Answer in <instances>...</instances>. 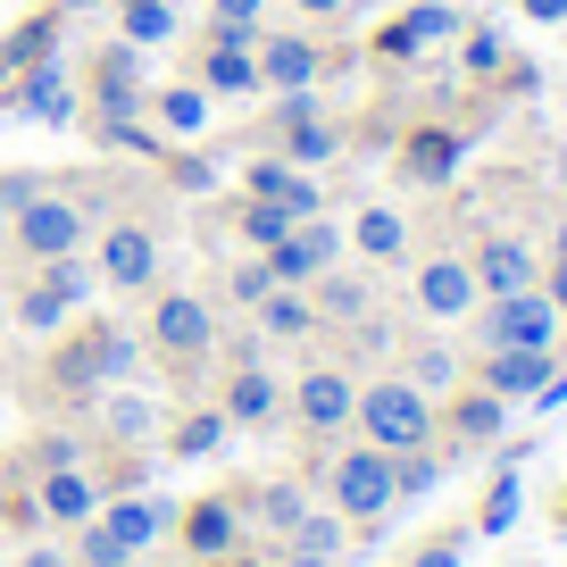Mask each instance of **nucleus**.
<instances>
[{
  "label": "nucleus",
  "mask_w": 567,
  "mask_h": 567,
  "mask_svg": "<svg viewBox=\"0 0 567 567\" xmlns=\"http://www.w3.org/2000/svg\"><path fill=\"white\" fill-rule=\"evenodd\" d=\"M550 176H559V184H567V151H559V159H550Z\"/></svg>",
  "instance_id": "nucleus-47"
},
{
  "label": "nucleus",
  "mask_w": 567,
  "mask_h": 567,
  "mask_svg": "<svg viewBox=\"0 0 567 567\" xmlns=\"http://www.w3.org/2000/svg\"><path fill=\"white\" fill-rule=\"evenodd\" d=\"M59 9H68V18H75V9H101V0H59Z\"/></svg>",
  "instance_id": "nucleus-46"
},
{
  "label": "nucleus",
  "mask_w": 567,
  "mask_h": 567,
  "mask_svg": "<svg viewBox=\"0 0 567 567\" xmlns=\"http://www.w3.org/2000/svg\"><path fill=\"white\" fill-rule=\"evenodd\" d=\"M259 509H267V526H284V534H292V526H301V493H292V484H267V493H259Z\"/></svg>",
  "instance_id": "nucleus-33"
},
{
  "label": "nucleus",
  "mask_w": 567,
  "mask_h": 567,
  "mask_svg": "<svg viewBox=\"0 0 567 567\" xmlns=\"http://www.w3.org/2000/svg\"><path fill=\"white\" fill-rule=\"evenodd\" d=\"M301 18H334V9H351V0H292Z\"/></svg>",
  "instance_id": "nucleus-42"
},
{
  "label": "nucleus",
  "mask_w": 567,
  "mask_h": 567,
  "mask_svg": "<svg viewBox=\"0 0 567 567\" xmlns=\"http://www.w3.org/2000/svg\"><path fill=\"white\" fill-rule=\"evenodd\" d=\"M326 309H334V318H359V309H368V292H359V284H326Z\"/></svg>",
  "instance_id": "nucleus-36"
},
{
  "label": "nucleus",
  "mask_w": 567,
  "mask_h": 567,
  "mask_svg": "<svg viewBox=\"0 0 567 567\" xmlns=\"http://www.w3.org/2000/svg\"><path fill=\"white\" fill-rule=\"evenodd\" d=\"M101 284L109 292H151V284H159V234L117 217V226L101 234Z\"/></svg>",
  "instance_id": "nucleus-4"
},
{
  "label": "nucleus",
  "mask_w": 567,
  "mask_h": 567,
  "mask_svg": "<svg viewBox=\"0 0 567 567\" xmlns=\"http://www.w3.org/2000/svg\"><path fill=\"white\" fill-rule=\"evenodd\" d=\"M234 226H243V243H259V250H276L284 234L301 226V217L284 209V200H259V193H243V209H234Z\"/></svg>",
  "instance_id": "nucleus-22"
},
{
  "label": "nucleus",
  "mask_w": 567,
  "mask_h": 567,
  "mask_svg": "<svg viewBox=\"0 0 567 567\" xmlns=\"http://www.w3.org/2000/svg\"><path fill=\"white\" fill-rule=\"evenodd\" d=\"M351 401H359V392H351V375H342V368H318V375H301V417L318 425V434H334V425L351 417Z\"/></svg>",
  "instance_id": "nucleus-19"
},
{
  "label": "nucleus",
  "mask_w": 567,
  "mask_h": 567,
  "mask_svg": "<svg viewBox=\"0 0 567 567\" xmlns=\"http://www.w3.org/2000/svg\"><path fill=\"white\" fill-rule=\"evenodd\" d=\"M250 59H259V84H276V92H309L326 75V51L309 34H267V42H250Z\"/></svg>",
  "instance_id": "nucleus-9"
},
{
  "label": "nucleus",
  "mask_w": 567,
  "mask_h": 567,
  "mask_svg": "<svg viewBox=\"0 0 567 567\" xmlns=\"http://www.w3.org/2000/svg\"><path fill=\"white\" fill-rule=\"evenodd\" d=\"M226 292H234L243 309H259L267 292H276V267H267V259H234V267H226Z\"/></svg>",
  "instance_id": "nucleus-28"
},
{
  "label": "nucleus",
  "mask_w": 567,
  "mask_h": 567,
  "mask_svg": "<svg viewBox=\"0 0 567 567\" xmlns=\"http://www.w3.org/2000/svg\"><path fill=\"white\" fill-rule=\"evenodd\" d=\"M142 117H159V125H151L159 142H200V134H209V92H200V84H159L151 101H142Z\"/></svg>",
  "instance_id": "nucleus-15"
},
{
  "label": "nucleus",
  "mask_w": 567,
  "mask_h": 567,
  "mask_svg": "<svg viewBox=\"0 0 567 567\" xmlns=\"http://www.w3.org/2000/svg\"><path fill=\"white\" fill-rule=\"evenodd\" d=\"M484 334H493V351H550L559 309H550V292H501L493 318H484Z\"/></svg>",
  "instance_id": "nucleus-7"
},
{
  "label": "nucleus",
  "mask_w": 567,
  "mask_h": 567,
  "mask_svg": "<svg viewBox=\"0 0 567 567\" xmlns=\"http://www.w3.org/2000/svg\"><path fill=\"white\" fill-rule=\"evenodd\" d=\"M184 534H193V550H226L234 543V509H226V501H200Z\"/></svg>",
  "instance_id": "nucleus-29"
},
{
  "label": "nucleus",
  "mask_w": 567,
  "mask_h": 567,
  "mask_svg": "<svg viewBox=\"0 0 567 567\" xmlns=\"http://www.w3.org/2000/svg\"><path fill=\"white\" fill-rule=\"evenodd\" d=\"M434 42H460V9H409L401 25H384V34H375V59L409 68V59H425Z\"/></svg>",
  "instance_id": "nucleus-13"
},
{
  "label": "nucleus",
  "mask_w": 567,
  "mask_h": 567,
  "mask_svg": "<svg viewBox=\"0 0 567 567\" xmlns=\"http://www.w3.org/2000/svg\"><path fill=\"white\" fill-rule=\"evenodd\" d=\"M217 443H226V417H184L176 425V460H209Z\"/></svg>",
  "instance_id": "nucleus-31"
},
{
  "label": "nucleus",
  "mask_w": 567,
  "mask_h": 567,
  "mask_svg": "<svg viewBox=\"0 0 567 567\" xmlns=\"http://www.w3.org/2000/svg\"><path fill=\"white\" fill-rule=\"evenodd\" d=\"M509 526H517V476L493 484V509H484V534H509Z\"/></svg>",
  "instance_id": "nucleus-35"
},
{
  "label": "nucleus",
  "mask_w": 567,
  "mask_h": 567,
  "mask_svg": "<svg viewBox=\"0 0 567 567\" xmlns=\"http://www.w3.org/2000/svg\"><path fill=\"white\" fill-rule=\"evenodd\" d=\"M501 34H467V75H501Z\"/></svg>",
  "instance_id": "nucleus-34"
},
{
  "label": "nucleus",
  "mask_w": 567,
  "mask_h": 567,
  "mask_svg": "<svg viewBox=\"0 0 567 567\" xmlns=\"http://www.w3.org/2000/svg\"><path fill=\"white\" fill-rule=\"evenodd\" d=\"M243 193H259V200H284L292 217H318V184H309L292 159H250V167H243Z\"/></svg>",
  "instance_id": "nucleus-18"
},
{
  "label": "nucleus",
  "mask_w": 567,
  "mask_h": 567,
  "mask_svg": "<svg viewBox=\"0 0 567 567\" xmlns=\"http://www.w3.org/2000/svg\"><path fill=\"white\" fill-rule=\"evenodd\" d=\"M501 409H509L501 392H476V401H460V434H467V443H493V434H501Z\"/></svg>",
  "instance_id": "nucleus-30"
},
{
  "label": "nucleus",
  "mask_w": 567,
  "mask_h": 567,
  "mask_svg": "<svg viewBox=\"0 0 567 567\" xmlns=\"http://www.w3.org/2000/svg\"><path fill=\"white\" fill-rule=\"evenodd\" d=\"M125 368H134V334H117V326H92V334L75 342L68 359H59V384H75V392H84V384H101V375L117 384Z\"/></svg>",
  "instance_id": "nucleus-10"
},
{
  "label": "nucleus",
  "mask_w": 567,
  "mask_h": 567,
  "mask_svg": "<svg viewBox=\"0 0 567 567\" xmlns=\"http://www.w3.org/2000/svg\"><path fill=\"white\" fill-rule=\"evenodd\" d=\"M25 567H68V559H59V550H34V559H25Z\"/></svg>",
  "instance_id": "nucleus-44"
},
{
  "label": "nucleus",
  "mask_w": 567,
  "mask_h": 567,
  "mask_svg": "<svg viewBox=\"0 0 567 567\" xmlns=\"http://www.w3.org/2000/svg\"><path fill=\"white\" fill-rule=\"evenodd\" d=\"M451 167H460V142H451L443 125H425V134L409 142V176H417V184H443Z\"/></svg>",
  "instance_id": "nucleus-26"
},
{
  "label": "nucleus",
  "mask_w": 567,
  "mask_h": 567,
  "mask_svg": "<svg viewBox=\"0 0 567 567\" xmlns=\"http://www.w3.org/2000/svg\"><path fill=\"white\" fill-rule=\"evenodd\" d=\"M476 301H484V292H476V267H467V259L443 250V259L417 267V309H425V318H467Z\"/></svg>",
  "instance_id": "nucleus-12"
},
{
  "label": "nucleus",
  "mask_w": 567,
  "mask_h": 567,
  "mask_svg": "<svg viewBox=\"0 0 567 567\" xmlns=\"http://www.w3.org/2000/svg\"><path fill=\"white\" fill-rule=\"evenodd\" d=\"M351 250H368L375 267L401 259V250H409V217H401V209H375V200H368V209L351 217Z\"/></svg>",
  "instance_id": "nucleus-21"
},
{
  "label": "nucleus",
  "mask_w": 567,
  "mask_h": 567,
  "mask_svg": "<svg viewBox=\"0 0 567 567\" xmlns=\"http://www.w3.org/2000/svg\"><path fill=\"white\" fill-rule=\"evenodd\" d=\"M550 250H559V267H567V217H559V234H550Z\"/></svg>",
  "instance_id": "nucleus-45"
},
{
  "label": "nucleus",
  "mask_w": 567,
  "mask_h": 567,
  "mask_svg": "<svg viewBox=\"0 0 567 567\" xmlns=\"http://www.w3.org/2000/svg\"><path fill=\"white\" fill-rule=\"evenodd\" d=\"M359 425L375 434V451H417L425 434H434V417H425V392L409 384V375H375L368 392H359Z\"/></svg>",
  "instance_id": "nucleus-2"
},
{
  "label": "nucleus",
  "mask_w": 567,
  "mask_h": 567,
  "mask_svg": "<svg viewBox=\"0 0 567 567\" xmlns=\"http://www.w3.org/2000/svg\"><path fill=\"white\" fill-rule=\"evenodd\" d=\"M75 301H92V267L84 259H51V267H42V284L18 301V326H25V334H51V326H68Z\"/></svg>",
  "instance_id": "nucleus-6"
},
{
  "label": "nucleus",
  "mask_w": 567,
  "mask_h": 567,
  "mask_svg": "<svg viewBox=\"0 0 567 567\" xmlns=\"http://www.w3.org/2000/svg\"><path fill=\"white\" fill-rule=\"evenodd\" d=\"M276 142H284L276 159H292V167H326V159L342 151L334 117L318 109V84H309V92H284V101H276Z\"/></svg>",
  "instance_id": "nucleus-3"
},
{
  "label": "nucleus",
  "mask_w": 567,
  "mask_h": 567,
  "mask_svg": "<svg viewBox=\"0 0 567 567\" xmlns=\"http://www.w3.org/2000/svg\"><path fill=\"white\" fill-rule=\"evenodd\" d=\"M200 92H234V101H250V92H259V59H250V25H217L209 59H200Z\"/></svg>",
  "instance_id": "nucleus-11"
},
{
  "label": "nucleus",
  "mask_w": 567,
  "mask_h": 567,
  "mask_svg": "<svg viewBox=\"0 0 567 567\" xmlns=\"http://www.w3.org/2000/svg\"><path fill=\"white\" fill-rule=\"evenodd\" d=\"M334 501H342V517H368V526H375V517L401 501V493H392V451H375V443L342 451V460H334Z\"/></svg>",
  "instance_id": "nucleus-5"
},
{
  "label": "nucleus",
  "mask_w": 567,
  "mask_h": 567,
  "mask_svg": "<svg viewBox=\"0 0 567 567\" xmlns=\"http://www.w3.org/2000/svg\"><path fill=\"white\" fill-rule=\"evenodd\" d=\"M0 234H9V200H0Z\"/></svg>",
  "instance_id": "nucleus-48"
},
{
  "label": "nucleus",
  "mask_w": 567,
  "mask_h": 567,
  "mask_svg": "<svg viewBox=\"0 0 567 567\" xmlns=\"http://www.w3.org/2000/svg\"><path fill=\"white\" fill-rule=\"evenodd\" d=\"M117 9H125V42H134V51L176 34V0H117Z\"/></svg>",
  "instance_id": "nucleus-27"
},
{
  "label": "nucleus",
  "mask_w": 567,
  "mask_h": 567,
  "mask_svg": "<svg viewBox=\"0 0 567 567\" xmlns=\"http://www.w3.org/2000/svg\"><path fill=\"white\" fill-rule=\"evenodd\" d=\"M467 267H476V292H493V301L501 292H534V250L517 243V234H493Z\"/></svg>",
  "instance_id": "nucleus-17"
},
{
  "label": "nucleus",
  "mask_w": 567,
  "mask_h": 567,
  "mask_svg": "<svg viewBox=\"0 0 567 567\" xmlns=\"http://www.w3.org/2000/svg\"><path fill=\"white\" fill-rule=\"evenodd\" d=\"M259 326L267 334H309V326H318V301H309L301 284H276V292L259 301Z\"/></svg>",
  "instance_id": "nucleus-25"
},
{
  "label": "nucleus",
  "mask_w": 567,
  "mask_h": 567,
  "mask_svg": "<svg viewBox=\"0 0 567 567\" xmlns=\"http://www.w3.org/2000/svg\"><path fill=\"white\" fill-rule=\"evenodd\" d=\"M334 250H342V234L326 226V217H301V226L267 250V267H276V284H318L326 267H334Z\"/></svg>",
  "instance_id": "nucleus-8"
},
{
  "label": "nucleus",
  "mask_w": 567,
  "mask_h": 567,
  "mask_svg": "<svg viewBox=\"0 0 567 567\" xmlns=\"http://www.w3.org/2000/svg\"><path fill=\"white\" fill-rule=\"evenodd\" d=\"M209 9H217V25H250V18L267 9V0H209Z\"/></svg>",
  "instance_id": "nucleus-38"
},
{
  "label": "nucleus",
  "mask_w": 567,
  "mask_h": 567,
  "mask_svg": "<svg viewBox=\"0 0 567 567\" xmlns=\"http://www.w3.org/2000/svg\"><path fill=\"white\" fill-rule=\"evenodd\" d=\"M550 309H559V318H567V267H559V284H550Z\"/></svg>",
  "instance_id": "nucleus-43"
},
{
  "label": "nucleus",
  "mask_w": 567,
  "mask_h": 567,
  "mask_svg": "<svg viewBox=\"0 0 567 567\" xmlns=\"http://www.w3.org/2000/svg\"><path fill=\"white\" fill-rule=\"evenodd\" d=\"M109 425H117V434H151V409H142V401H117V409H109Z\"/></svg>",
  "instance_id": "nucleus-37"
},
{
  "label": "nucleus",
  "mask_w": 567,
  "mask_h": 567,
  "mask_svg": "<svg viewBox=\"0 0 567 567\" xmlns=\"http://www.w3.org/2000/svg\"><path fill=\"white\" fill-rule=\"evenodd\" d=\"M176 184L184 193H209V159H176Z\"/></svg>",
  "instance_id": "nucleus-40"
},
{
  "label": "nucleus",
  "mask_w": 567,
  "mask_h": 567,
  "mask_svg": "<svg viewBox=\"0 0 567 567\" xmlns=\"http://www.w3.org/2000/svg\"><path fill=\"white\" fill-rule=\"evenodd\" d=\"M226 417H243V425L276 417V375H267V368H234V384H226Z\"/></svg>",
  "instance_id": "nucleus-24"
},
{
  "label": "nucleus",
  "mask_w": 567,
  "mask_h": 567,
  "mask_svg": "<svg viewBox=\"0 0 567 567\" xmlns=\"http://www.w3.org/2000/svg\"><path fill=\"white\" fill-rule=\"evenodd\" d=\"M9 101H18V117L68 125V117H75V75L59 68V59H42V68H25V75H18V92H9Z\"/></svg>",
  "instance_id": "nucleus-16"
},
{
  "label": "nucleus",
  "mask_w": 567,
  "mask_h": 567,
  "mask_svg": "<svg viewBox=\"0 0 567 567\" xmlns=\"http://www.w3.org/2000/svg\"><path fill=\"white\" fill-rule=\"evenodd\" d=\"M151 342H159L167 359H200V351H209V309H200L193 292H159V309H151Z\"/></svg>",
  "instance_id": "nucleus-14"
},
{
  "label": "nucleus",
  "mask_w": 567,
  "mask_h": 567,
  "mask_svg": "<svg viewBox=\"0 0 567 567\" xmlns=\"http://www.w3.org/2000/svg\"><path fill=\"white\" fill-rule=\"evenodd\" d=\"M9 234H18V250H25L34 267L75 259V250H84V200H68V193H51V184H34V193L9 209Z\"/></svg>",
  "instance_id": "nucleus-1"
},
{
  "label": "nucleus",
  "mask_w": 567,
  "mask_h": 567,
  "mask_svg": "<svg viewBox=\"0 0 567 567\" xmlns=\"http://www.w3.org/2000/svg\"><path fill=\"white\" fill-rule=\"evenodd\" d=\"M517 9H526L534 25H567V0H517Z\"/></svg>",
  "instance_id": "nucleus-39"
},
{
  "label": "nucleus",
  "mask_w": 567,
  "mask_h": 567,
  "mask_svg": "<svg viewBox=\"0 0 567 567\" xmlns=\"http://www.w3.org/2000/svg\"><path fill=\"white\" fill-rule=\"evenodd\" d=\"M484 384H493L501 401H534V392L550 384V351H493V368H484Z\"/></svg>",
  "instance_id": "nucleus-20"
},
{
  "label": "nucleus",
  "mask_w": 567,
  "mask_h": 567,
  "mask_svg": "<svg viewBox=\"0 0 567 567\" xmlns=\"http://www.w3.org/2000/svg\"><path fill=\"white\" fill-rule=\"evenodd\" d=\"M417 567H460V550H451V543H434V550H417Z\"/></svg>",
  "instance_id": "nucleus-41"
},
{
  "label": "nucleus",
  "mask_w": 567,
  "mask_h": 567,
  "mask_svg": "<svg viewBox=\"0 0 567 567\" xmlns=\"http://www.w3.org/2000/svg\"><path fill=\"white\" fill-rule=\"evenodd\" d=\"M42 517H59V526H84V517H92V484L75 476V467H51V476H42Z\"/></svg>",
  "instance_id": "nucleus-23"
},
{
  "label": "nucleus",
  "mask_w": 567,
  "mask_h": 567,
  "mask_svg": "<svg viewBox=\"0 0 567 567\" xmlns=\"http://www.w3.org/2000/svg\"><path fill=\"white\" fill-rule=\"evenodd\" d=\"M451 375H460V359H451V351H434V342H425V351L409 359V384H417V392H451Z\"/></svg>",
  "instance_id": "nucleus-32"
}]
</instances>
